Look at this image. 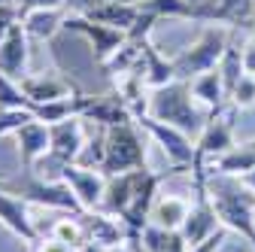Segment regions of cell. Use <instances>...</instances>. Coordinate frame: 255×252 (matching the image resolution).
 Here are the masks:
<instances>
[{
  "label": "cell",
  "mask_w": 255,
  "mask_h": 252,
  "mask_svg": "<svg viewBox=\"0 0 255 252\" xmlns=\"http://www.w3.org/2000/svg\"><path fill=\"white\" fill-rule=\"evenodd\" d=\"M146 116L158 119L170 125V128L182 131V134H201L204 125L210 122V110H204L195 94H191V85L185 79H176L164 88H149V107H146Z\"/></svg>",
  "instance_id": "6da1fadb"
},
{
  "label": "cell",
  "mask_w": 255,
  "mask_h": 252,
  "mask_svg": "<svg viewBox=\"0 0 255 252\" xmlns=\"http://www.w3.org/2000/svg\"><path fill=\"white\" fill-rule=\"evenodd\" d=\"M234 34V24H222V21H210L195 43H188L179 55H173V67H176V79H195L198 73H207L213 67H219L222 55H225L228 43Z\"/></svg>",
  "instance_id": "7a4b0ae2"
},
{
  "label": "cell",
  "mask_w": 255,
  "mask_h": 252,
  "mask_svg": "<svg viewBox=\"0 0 255 252\" xmlns=\"http://www.w3.org/2000/svg\"><path fill=\"white\" fill-rule=\"evenodd\" d=\"M104 134H107V155H104L101 170L107 176L146 167V131L134 119L113 125V128H104Z\"/></svg>",
  "instance_id": "3957f363"
},
{
  "label": "cell",
  "mask_w": 255,
  "mask_h": 252,
  "mask_svg": "<svg viewBox=\"0 0 255 252\" xmlns=\"http://www.w3.org/2000/svg\"><path fill=\"white\" fill-rule=\"evenodd\" d=\"M234 113L237 110L231 104L210 113V122L204 125V131L195 140V152H198L195 164H210L219 155H225L231 146H237V140H234Z\"/></svg>",
  "instance_id": "277c9868"
},
{
  "label": "cell",
  "mask_w": 255,
  "mask_h": 252,
  "mask_svg": "<svg viewBox=\"0 0 255 252\" xmlns=\"http://www.w3.org/2000/svg\"><path fill=\"white\" fill-rule=\"evenodd\" d=\"M140 128L146 131V137L149 140H155L158 146H161V152L167 155V161H170V167H179V170H191V164H195V143H191V137L188 134H182V131H176V128H170V125H164V122H158V119H152V116H137L134 119Z\"/></svg>",
  "instance_id": "5b68a950"
},
{
  "label": "cell",
  "mask_w": 255,
  "mask_h": 252,
  "mask_svg": "<svg viewBox=\"0 0 255 252\" xmlns=\"http://www.w3.org/2000/svg\"><path fill=\"white\" fill-rule=\"evenodd\" d=\"M9 192L21 195L27 204H40V207H49V210H64V213H85L82 204L76 201V195L70 192L67 182H43V179H34L27 176L21 185H9Z\"/></svg>",
  "instance_id": "8992f818"
},
{
  "label": "cell",
  "mask_w": 255,
  "mask_h": 252,
  "mask_svg": "<svg viewBox=\"0 0 255 252\" xmlns=\"http://www.w3.org/2000/svg\"><path fill=\"white\" fill-rule=\"evenodd\" d=\"M58 179L70 185V192L82 204L85 213L104 207V192H107V173L94 167H79V164H61Z\"/></svg>",
  "instance_id": "52a82bcc"
},
{
  "label": "cell",
  "mask_w": 255,
  "mask_h": 252,
  "mask_svg": "<svg viewBox=\"0 0 255 252\" xmlns=\"http://www.w3.org/2000/svg\"><path fill=\"white\" fill-rule=\"evenodd\" d=\"M64 30H76V34H82L94 52V61L98 64H104V61L128 40L125 30L119 27H110V24H101V21H91L88 15H67V21H64Z\"/></svg>",
  "instance_id": "ba28073f"
},
{
  "label": "cell",
  "mask_w": 255,
  "mask_h": 252,
  "mask_svg": "<svg viewBox=\"0 0 255 252\" xmlns=\"http://www.w3.org/2000/svg\"><path fill=\"white\" fill-rule=\"evenodd\" d=\"M82 122H85L82 116H73V119H64V122L49 125V134H52L49 155L58 164H76L79 152L85 149L88 137H85V125Z\"/></svg>",
  "instance_id": "9c48e42d"
},
{
  "label": "cell",
  "mask_w": 255,
  "mask_h": 252,
  "mask_svg": "<svg viewBox=\"0 0 255 252\" xmlns=\"http://www.w3.org/2000/svg\"><path fill=\"white\" fill-rule=\"evenodd\" d=\"M21 91L27 94L30 110L37 104H49V101H61V98H73L79 94V88L61 73H27L24 79H18Z\"/></svg>",
  "instance_id": "30bf717a"
},
{
  "label": "cell",
  "mask_w": 255,
  "mask_h": 252,
  "mask_svg": "<svg viewBox=\"0 0 255 252\" xmlns=\"http://www.w3.org/2000/svg\"><path fill=\"white\" fill-rule=\"evenodd\" d=\"M0 225H3L6 231H12L27 246L40 237L34 219H30V213H27V201L15 198V192H9V185L0 188Z\"/></svg>",
  "instance_id": "8fae6325"
},
{
  "label": "cell",
  "mask_w": 255,
  "mask_h": 252,
  "mask_svg": "<svg viewBox=\"0 0 255 252\" xmlns=\"http://www.w3.org/2000/svg\"><path fill=\"white\" fill-rule=\"evenodd\" d=\"M15 149H18V158H21V167L30 173L37 167V161L43 155H49V146H52V134H49V125L40 122L37 116L30 119L24 128H18L15 134Z\"/></svg>",
  "instance_id": "7c38bea8"
},
{
  "label": "cell",
  "mask_w": 255,
  "mask_h": 252,
  "mask_svg": "<svg viewBox=\"0 0 255 252\" xmlns=\"http://www.w3.org/2000/svg\"><path fill=\"white\" fill-rule=\"evenodd\" d=\"M27 64H30V37L24 24L18 21L0 43V73H6L12 79H24L30 73Z\"/></svg>",
  "instance_id": "4fadbf2b"
},
{
  "label": "cell",
  "mask_w": 255,
  "mask_h": 252,
  "mask_svg": "<svg viewBox=\"0 0 255 252\" xmlns=\"http://www.w3.org/2000/svg\"><path fill=\"white\" fill-rule=\"evenodd\" d=\"M85 122H98L101 128H113V125L131 122V110L122 101V94L113 88L110 94H85V107H82Z\"/></svg>",
  "instance_id": "5bb4252c"
},
{
  "label": "cell",
  "mask_w": 255,
  "mask_h": 252,
  "mask_svg": "<svg viewBox=\"0 0 255 252\" xmlns=\"http://www.w3.org/2000/svg\"><path fill=\"white\" fill-rule=\"evenodd\" d=\"M82 225H85V237L88 243H98L104 249H113L119 243H128V228L122 219L110 216L107 210H91V213H82Z\"/></svg>",
  "instance_id": "9a60e30c"
},
{
  "label": "cell",
  "mask_w": 255,
  "mask_h": 252,
  "mask_svg": "<svg viewBox=\"0 0 255 252\" xmlns=\"http://www.w3.org/2000/svg\"><path fill=\"white\" fill-rule=\"evenodd\" d=\"M140 70L149 88H164L170 82H176V67H173V58L161 55L158 46L149 40H143V58H140Z\"/></svg>",
  "instance_id": "2e32d148"
},
{
  "label": "cell",
  "mask_w": 255,
  "mask_h": 252,
  "mask_svg": "<svg viewBox=\"0 0 255 252\" xmlns=\"http://www.w3.org/2000/svg\"><path fill=\"white\" fill-rule=\"evenodd\" d=\"M188 85H191L195 101L204 110H210V113H216V110H222L228 104V85H225V79H222L219 67H213L207 73H198L195 79H188Z\"/></svg>",
  "instance_id": "e0dca14e"
},
{
  "label": "cell",
  "mask_w": 255,
  "mask_h": 252,
  "mask_svg": "<svg viewBox=\"0 0 255 252\" xmlns=\"http://www.w3.org/2000/svg\"><path fill=\"white\" fill-rule=\"evenodd\" d=\"M191 204L179 195H158L152 210H149V225L161 228V231H179Z\"/></svg>",
  "instance_id": "ac0fdd59"
},
{
  "label": "cell",
  "mask_w": 255,
  "mask_h": 252,
  "mask_svg": "<svg viewBox=\"0 0 255 252\" xmlns=\"http://www.w3.org/2000/svg\"><path fill=\"white\" fill-rule=\"evenodd\" d=\"M91 21H101V24H110V27H119V30H131L140 18V6L137 3H113V0H98L88 12H85Z\"/></svg>",
  "instance_id": "d6986e66"
},
{
  "label": "cell",
  "mask_w": 255,
  "mask_h": 252,
  "mask_svg": "<svg viewBox=\"0 0 255 252\" xmlns=\"http://www.w3.org/2000/svg\"><path fill=\"white\" fill-rule=\"evenodd\" d=\"M64 21H67V6L61 9H34V12H24L21 15V24L27 30L30 40H52L58 30H64Z\"/></svg>",
  "instance_id": "ffe728a7"
},
{
  "label": "cell",
  "mask_w": 255,
  "mask_h": 252,
  "mask_svg": "<svg viewBox=\"0 0 255 252\" xmlns=\"http://www.w3.org/2000/svg\"><path fill=\"white\" fill-rule=\"evenodd\" d=\"M82 107H85V94H73V98H61V101H49V104H37L34 113L40 122L46 125H55V122H64V119H73V116H82Z\"/></svg>",
  "instance_id": "44dd1931"
},
{
  "label": "cell",
  "mask_w": 255,
  "mask_h": 252,
  "mask_svg": "<svg viewBox=\"0 0 255 252\" xmlns=\"http://www.w3.org/2000/svg\"><path fill=\"white\" fill-rule=\"evenodd\" d=\"M49 234L58 237L61 243L73 246V249H79V246L88 243V237H85V225H82V213H67L64 219H55L52 228H49Z\"/></svg>",
  "instance_id": "7402d4cb"
},
{
  "label": "cell",
  "mask_w": 255,
  "mask_h": 252,
  "mask_svg": "<svg viewBox=\"0 0 255 252\" xmlns=\"http://www.w3.org/2000/svg\"><path fill=\"white\" fill-rule=\"evenodd\" d=\"M0 110H30L27 94L21 91L18 79L0 73Z\"/></svg>",
  "instance_id": "603a6c76"
},
{
  "label": "cell",
  "mask_w": 255,
  "mask_h": 252,
  "mask_svg": "<svg viewBox=\"0 0 255 252\" xmlns=\"http://www.w3.org/2000/svg\"><path fill=\"white\" fill-rule=\"evenodd\" d=\"M137 6L143 12H152L155 18H191L182 0H146V3H137Z\"/></svg>",
  "instance_id": "cb8c5ba5"
},
{
  "label": "cell",
  "mask_w": 255,
  "mask_h": 252,
  "mask_svg": "<svg viewBox=\"0 0 255 252\" xmlns=\"http://www.w3.org/2000/svg\"><path fill=\"white\" fill-rule=\"evenodd\" d=\"M228 104H231L234 110H252V107H255V76L243 73V76L234 82V88L228 91Z\"/></svg>",
  "instance_id": "d4e9b609"
},
{
  "label": "cell",
  "mask_w": 255,
  "mask_h": 252,
  "mask_svg": "<svg viewBox=\"0 0 255 252\" xmlns=\"http://www.w3.org/2000/svg\"><path fill=\"white\" fill-rule=\"evenodd\" d=\"M104 155H107V134H104V128H101L98 137H91V140L85 143V149L79 152L76 164H79V167H94V170H101V167H104Z\"/></svg>",
  "instance_id": "484cf974"
},
{
  "label": "cell",
  "mask_w": 255,
  "mask_h": 252,
  "mask_svg": "<svg viewBox=\"0 0 255 252\" xmlns=\"http://www.w3.org/2000/svg\"><path fill=\"white\" fill-rule=\"evenodd\" d=\"M182 3L188 6V12H191L195 21H222V15H219L222 0H182Z\"/></svg>",
  "instance_id": "4316f807"
},
{
  "label": "cell",
  "mask_w": 255,
  "mask_h": 252,
  "mask_svg": "<svg viewBox=\"0 0 255 252\" xmlns=\"http://www.w3.org/2000/svg\"><path fill=\"white\" fill-rule=\"evenodd\" d=\"M34 119L30 110H0V137H9Z\"/></svg>",
  "instance_id": "83f0119b"
},
{
  "label": "cell",
  "mask_w": 255,
  "mask_h": 252,
  "mask_svg": "<svg viewBox=\"0 0 255 252\" xmlns=\"http://www.w3.org/2000/svg\"><path fill=\"white\" fill-rule=\"evenodd\" d=\"M27 252H76V249L67 246V243H61V240L52 237V234H40L34 243L27 246Z\"/></svg>",
  "instance_id": "f1b7e54d"
},
{
  "label": "cell",
  "mask_w": 255,
  "mask_h": 252,
  "mask_svg": "<svg viewBox=\"0 0 255 252\" xmlns=\"http://www.w3.org/2000/svg\"><path fill=\"white\" fill-rule=\"evenodd\" d=\"M18 21H21V12H18L15 3H3V6H0V43H3V37L9 34Z\"/></svg>",
  "instance_id": "f546056e"
},
{
  "label": "cell",
  "mask_w": 255,
  "mask_h": 252,
  "mask_svg": "<svg viewBox=\"0 0 255 252\" xmlns=\"http://www.w3.org/2000/svg\"><path fill=\"white\" fill-rule=\"evenodd\" d=\"M15 6L18 12H34V9H61V6H67V0H15Z\"/></svg>",
  "instance_id": "4dcf8cb0"
},
{
  "label": "cell",
  "mask_w": 255,
  "mask_h": 252,
  "mask_svg": "<svg viewBox=\"0 0 255 252\" xmlns=\"http://www.w3.org/2000/svg\"><path fill=\"white\" fill-rule=\"evenodd\" d=\"M243 73L255 76V37H249L243 43Z\"/></svg>",
  "instance_id": "1f68e13d"
},
{
  "label": "cell",
  "mask_w": 255,
  "mask_h": 252,
  "mask_svg": "<svg viewBox=\"0 0 255 252\" xmlns=\"http://www.w3.org/2000/svg\"><path fill=\"white\" fill-rule=\"evenodd\" d=\"M110 252H140V246H137V243H131V240H128V243H119V246H113Z\"/></svg>",
  "instance_id": "d6a6232c"
},
{
  "label": "cell",
  "mask_w": 255,
  "mask_h": 252,
  "mask_svg": "<svg viewBox=\"0 0 255 252\" xmlns=\"http://www.w3.org/2000/svg\"><path fill=\"white\" fill-rule=\"evenodd\" d=\"M76 252H110V249H104V246H98V243H85V246H79Z\"/></svg>",
  "instance_id": "836d02e7"
},
{
  "label": "cell",
  "mask_w": 255,
  "mask_h": 252,
  "mask_svg": "<svg viewBox=\"0 0 255 252\" xmlns=\"http://www.w3.org/2000/svg\"><path fill=\"white\" fill-rule=\"evenodd\" d=\"M240 179H243V185H249V188H252V192H255V170H249V173H243Z\"/></svg>",
  "instance_id": "e575fe53"
},
{
  "label": "cell",
  "mask_w": 255,
  "mask_h": 252,
  "mask_svg": "<svg viewBox=\"0 0 255 252\" xmlns=\"http://www.w3.org/2000/svg\"><path fill=\"white\" fill-rule=\"evenodd\" d=\"M113 3H137V0H113Z\"/></svg>",
  "instance_id": "d590c367"
},
{
  "label": "cell",
  "mask_w": 255,
  "mask_h": 252,
  "mask_svg": "<svg viewBox=\"0 0 255 252\" xmlns=\"http://www.w3.org/2000/svg\"><path fill=\"white\" fill-rule=\"evenodd\" d=\"M3 3H15V0H0V6H3Z\"/></svg>",
  "instance_id": "8d00e7d4"
},
{
  "label": "cell",
  "mask_w": 255,
  "mask_h": 252,
  "mask_svg": "<svg viewBox=\"0 0 255 252\" xmlns=\"http://www.w3.org/2000/svg\"><path fill=\"white\" fill-rule=\"evenodd\" d=\"M6 185H9V182H3V179H0V188H6Z\"/></svg>",
  "instance_id": "74e56055"
},
{
  "label": "cell",
  "mask_w": 255,
  "mask_h": 252,
  "mask_svg": "<svg viewBox=\"0 0 255 252\" xmlns=\"http://www.w3.org/2000/svg\"><path fill=\"white\" fill-rule=\"evenodd\" d=\"M252 24H255V6H252Z\"/></svg>",
  "instance_id": "f35d334b"
},
{
  "label": "cell",
  "mask_w": 255,
  "mask_h": 252,
  "mask_svg": "<svg viewBox=\"0 0 255 252\" xmlns=\"http://www.w3.org/2000/svg\"><path fill=\"white\" fill-rule=\"evenodd\" d=\"M137 3H146V0H137Z\"/></svg>",
  "instance_id": "ab89813d"
},
{
  "label": "cell",
  "mask_w": 255,
  "mask_h": 252,
  "mask_svg": "<svg viewBox=\"0 0 255 252\" xmlns=\"http://www.w3.org/2000/svg\"><path fill=\"white\" fill-rule=\"evenodd\" d=\"M252 225H255V216H252Z\"/></svg>",
  "instance_id": "60d3db41"
},
{
  "label": "cell",
  "mask_w": 255,
  "mask_h": 252,
  "mask_svg": "<svg viewBox=\"0 0 255 252\" xmlns=\"http://www.w3.org/2000/svg\"><path fill=\"white\" fill-rule=\"evenodd\" d=\"M252 6H255V0H252Z\"/></svg>",
  "instance_id": "b9f144b4"
}]
</instances>
